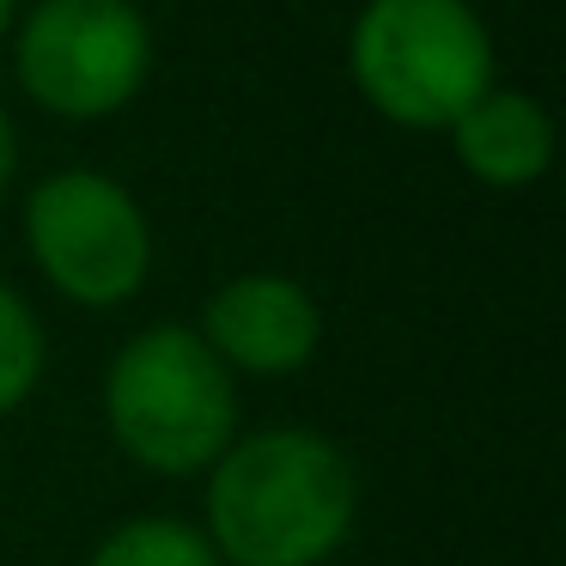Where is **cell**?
I'll return each instance as SVG.
<instances>
[{
	"instance_id": "6da1fadb",
	"label": "cell",
	"mask_w": 566,
	"mask_h": 566,
	"mask_svg": "<svg viewBox=\"0 0 566 566\" xmlns=\"http://www.w3.org/2000/svg\"><path fill=\"white\" fill-rule=\"evenodd\" d=\"M366 481L323 427L238 432L201 475V517L226 566H329L354 542Z\"/></svg>"
},
{
	"instance_id": "7a4b0ae2",
	"label": "cell",
	"mask_w": 566,
	"mask_h": 566,
	"mask_svg": "<svg viewBox=\"0 0 566 566\" xmlns=\"http://www.w3.org/2000/svg\"><path fill=\"white\" fill-rule=\"evenodd\" d=\"M104 432L159 481L208 475L238 439V378L208 354L196 323H147L111 354L98 384Z\"/></svg>"
},
{
	"instance_id": "3957f363",
	"label": "cell",
	"mask_w": 566,
	"mask_h": 566,
	"mask_svg": "<svg viewBox=\"0 0 566 566\" xmlns=\"http://www.w3.org/2000/svg\"><path fill=\"white\" fill-rule=\"evenodd\" d=\"M347 80L390 128L444 135L500 86V55L469 0H366L347 25Z\"/></svg>"
},
{
	"instance_id": "277c9868",
	"label": "cell",
	"mask_w": 566,
	"mask_h": 566,
	"mask_svg": "<svg viewBox=\"0 0 566 566\" xmlns=\"http://www.w3.org/2000/svg\"><path fill=\"white\" fill-rule=\"evenodd\" d=\"M31 269L80 311H123L153 281V220L123 177L98 165H62L38 177L19 208Z\"/></svg>"
},
{
	"instance_id": "5b68a950",
	"label": "cell",
	"mask_w": 566,
	"mask_h": 566,
	"mask_svg": "<svg viewBox=\"0 0 566 566\" xmlns=\"http://www.w3.org/2000/svg\"><path fill=\"white\" fill-rule=\"evenodd\" d=\"M7 43L19 92L62 123L128 111L153 74V25L135 0H31Z\"/></svg>"
},
{
	"instance_id": "8992f818",
	"label": "cell",
	"mask_w": 566,
	"mask_h": 566,
	"mask_svg": "<svg viewBox=\"0 0 566 566\" xmlns=\"http://www.w3.org/2000/svg\"><path fill=\"white\" fill-rule=\"evenodd\" d=\"M196 335L232 378H298L323 354V298L298 274L244 269L201 298Z\"/></svg>"
},
{
	"instance_id": "52a82bcc",
	"label": "cell",
	"mask_w": 566,
	"mask_h": 566,
	"mask_svg": "<svg viewBox=\"0 0 566 566\" xmlns=\"http://www.w3.org/2000/svg\"><path fill=\"white\" fill-rule=\"evenodd\" d=\"M444 140H451V159L481 189H500V196L542 184L554 165V116L524 86H488L444 128Z\"/></svg>"
},
{
	"instance_id": "ba28073f",
	"label": "cell",
	"mask_w": 566,
	"mask_h": 566,
	"mask_svg": "<svg viewBox=\"0 0 566 566\" xmlns=\"http://www.w3.org/2000/svg\"><path fill=\"white\" fill-rule=\"evenodd\" d=\"M86 566H226L208 530L177 512H135L92 542Z\"/></svg>"
},
{
	"instance_id": "9c48e42d",
	"label": "cell",
	"mask_w": 566,
	"mask_h": 566,
	"mask_svg": "<svg viewBox=\"0 0 566 566\" xmlns=\"http://www.w3.org/2000/svg\"><path fill=\"white\" fill-rule=\"evenodd\" d=\"M50 371V329L13 281H0V420H13Z\"/></svg>"
},
{
	"instance_id": "30bf717a",
	"label": "cell",
	"mask_w": 566,
	"mask_h": 566,
	"mask_svg": "<svg viewBox=\"0 0 566 566\" xmlns=\"http://www.w3.org/2000/svg\"><path fill=\"white\" fill-rule=\"evenodd\" d=\"M13 184H19V123H13V111L0 104V201L13 196Z\"/></svg>"
},
{
	"instance_id": "8fae6325",
	"label": "cell",
	"mask_w": 566,
	"mask_h": 566,
	"mask_svg": "<svg viewBox=\"0 0 566 566\" xmlns=\"http://www.w3.org/2000/svg\"><path fill=\"white\" fill-rule=\"evenodd\" d=\"M19 13H25V0H0V43L13 38V25H19Z\"/></svg>"
}]
</instances>
